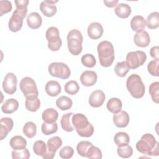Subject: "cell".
<instances>
[{
  "label": "cell",
  "mask_w": 159,
  "mask_h": 159,
  "mask_svg": "<svg viewBox=\"0 0 159 159\" xmlns=\"http://www.w3.org/2000/svg\"><path fill=\"white\" fill-rule=\"evenodd\" d=\"M137 150L142 154L158 156L159 155V143L151 134L143 135L136 143Z\"/></svg>",
  "instance_id": "cell-1"
},
{
  "label": "cell",
  "mask_w": 159,
  "mask_h": 159,
  "mask_svg": "<svg viewBox=\"0 0 159 159\" xmlns=\"http://www.w3.org/2000/svg\"><path fill=\"white\" fill-rule=\"evenodd\" d=\"M71 122L78 134L82 137H89L94 133V127L87 117L81 113L73 115Z\"/></svg>",
  "instance_id": "cell-2"
},
{
  "label": "cell",
  "mask_w": 159,
  "mask_h": 159,
  "mask_svg": "<svg viewBox=\"0 0 159 159\" xmlns=\"http://www.w3.org/2000/svg\"><path fill=\"white\" fill-rule=\"evenodd\" d=\"M100 65L103 67L111 66L114 60V48L112 43L104 40L100 42L97 47Z\"/></svg>",
  "instance_id": "cell-3"
},
{
  "label": "cell",
  "mask_w": 159,
  "mask_h": 159,
  "mask_svg": "<svg viewBox=\"0 0 159 159\" xmlns=\"http://www.w3.org/2000/svg\"><path fill=\"white\" fill-rule=\"evenodd\" d=\"M126 87L131 96L134 98H141L145 94V85L141 77L137 74H132L128 77L126 81Z\"/></svg>",
  "instance_id": "cell-4"
},
{
  "label": "cell",
  "mask_w": 159,
  "mask_h": 159,
  "mask_svg": "<svg viewBox=\"0 0 159 159\" xmlns=\"http://www.w3.org/2000/svg\"><path fill=\"white\" fill-rule=\"evenodd\" d=\"M82 34L78 29L70 30L67 35V45L69 52L73 55H80L83 50Z\"/></svg>",
  "instance_id": "cell-5"
},
{
  "label": "cell",
  "mask_w": 159,
  "mask_h": 159,
  "mask_svg": "<svg viewBox=\"0 0 159 159\" xmlns=\"http://www.w3.org/2000/svg\"><path fill=\"white\" fill-rule=\"evenodd\" d=\"M27 13V9H16L12 13L8 23L9 29L12 32L20 30L23 25V19Z\"/></svg>",
  "instance_id": "cell-6"
},
{
  "label": "cell",
  "mask_w": 159,
  "mask_h": 159,
  "mask_svg": "<svg viewBox=\"0 0 159 159\" xmlns=\"http://www.w3.org/2000/svg\"><path fill=\"white\" fill-rule=\"evenodd\" d=\"M50 75L53 77L62 80L68 79L71 75V71L67 65L63 62H53L48 67Z\"/></svg>",
  "instance_id": "cell-7"
},
{
  "label": "cell",
  "mask_w": 159,
  "mask_h": 159,
  "mask_svg": "<svg viewBox=\"0 0 159 159\" xmlns=\"http://www.w3.org/2000/svg\"><path fill=\"white\" fill-rule=\"evenodd\" d=\"M45 37L48 41V48L52 51H58L61 45L62 41L60 37L58 29L56 27H50L45 33Z\"/></svg>",
  "instance_id": "cell-8"
},
{
  "label": "cell",
  "mask_w": 159,
  "mask_h": 159,
  "mask_svg": "<svg viewBox=\"0 0 159 159\" xmlns=\"http://www.w3.org/2000/svg\"><path fill=\"white\" fill-rule=\"evenodd\" d=\"M147 60L146 53L141 50L130 52L126 55L125 63L130 69L135 70L143 65Z\"/></svg>",
  "instance_id": "cell-9"
},
{
  "label": "cell",
  "mask_w": 159,
  "mask_h": 159,
  "mask_svg": "<svg viewBox=\"0 0 159 159\" xmlns=\"http://www.w3.org/2000/svg\"><path fill=\"white\" fill-rule=\"evenodd\" d=\"M19 88L25 98L38 96L39 91L35 81L30 77H24L20 81Z\"/></svg>",
  "instance_id": "cell-10"
},
{
  "label": "cell",
  "mask_w": 159,
  "mask_h": 159,
  "mask_svg": "<svg viewBox=\"0 0 159 159\" xmlns=\"http://www.w3.org/2000/svg\"><path fill=\"white\" fill-rule=\"evenodd\" d=\"M61 145L62 140L60 137L58 136H55L49 139L47 143V152L42 157L47 159L53 158L55 155L56 152Z\"/></svg>",
  "instance_id": "cell-11"
},
{
  "label": "cell",
  "mask_w": 159,
  "mask_h": 159,
  "mask_svg": "<svg viewBox=\"0 0 159 159\" xmlns=\"http://www.w3.org/2000/svg\"><path fill=\"white\" fill-rule=\"evenodd\" d=\"M17 79L13 73H8L6 75L3 82L2 89L7 94H13L17 89Z\"/></svg>",
  "instance_id": "cell-12"
},
{
  "label": "cell",
  "mask_w": 159,
  "mask_h": 159,
  "mask_svg": "<svg viewBox=\"0 0 159 159\" xmlns=\"http://www.w3.org/2000/svg\"><path fill=\"white\" fill-rule=\"evenodd\" d=\"M57 2H58V1H55L45 0L40 4V10L46 17H52L57 13V6L55 5V4Z\"/></svg>",
  "instance_id": "cell-13"
},
{
  "label": "cell",
  "mask_w": 159,
  "mask_h": 159,
  "mask_svg": "<svg viewBox=\"0 0 159 159\" xmlns=\"http://www.w3.org/2000/svg\"><path fill=\"white\" fill-rule=\"evenodd\" d=\"M106 96L104 93L100 90L94 91L89 97V104L93 107H99L104 102Z\"/></svg>",
  "instance_id": "cell-14"
},
{
  "label": "cell",
  "mask_w": 159,
  "mask_h": 159,
  "mask_svg": "<svg viewBox=\"0 0 159 159\" xmlns=\"http://www.w3.org/2000/svg\"><path fill=\"white\" fill-rule=\"evenodd\" d=\"M112 120L116 127L124 128L128 125L130 121V117L126 111H120L116 114H114Z\"/></svg>",
  "instance_id": "cell-15"
},
{
  "label": "cell",
  "mask_w": 159,
  "mask_h": 159,
  "mask_svg": "<svg viewBox=\"0 0 159 159\" xmlns=\"http://www.w3.org/2000/svg\"><path fill=\"white\" fill-rule=\"evenodd\" d=\"M98 75L94 71L86 70L80 76V81L85 86L89 87L94 85L97 81Z\"/></svg>",
  "instance_id": "cell-16"
},
{
  "label": "cell",
  "mask_w": 159,
  "mask_h": 159,
  "mask_svg": "<svg viewBox=\"0 0 159 159\" xmlns=\"http://www.w3.org/2000/svg\"><path fill=\"white\" fill-rule=\"evenodd\" d=\"M87 32L89 38L96 40L102 37L104 30L102 25L99 22H94L89 25L87 29Z\"/></svg>",
  "instance_id": "cell-17"
},
{
  "label": "cell",
  "mask_w": 159,
  "mask_h": 159,
  "mask_svg": "<svg viewBox=\"0 0 159 159\" xmlns=\"http://www.w3.org/2000/svg\"><path fill=\"white\" fill-rule=\"evenodd\" d=\"M135 44L139 47H146L150 43V37L148 32L145 30H142L137 32L134 37Z\"/></svg>",
  "instance_id": "cell-18"
},
{
  "label": "cell",
  "mask_w": 159,
  "mask_h": 159,
  "mask_svg": "<svg viewBox=\"0 0 159 159\" xmlns=\"http://www.w3.org/2000/svg\"><path fill=\"white\" fill-rule=\"evenodd\" d=\"M1 140L5 139L8 133L11 132L14 126V122L10 117H2L0 120Z\"/></svg>",
  "instance_id": "cell-19"
},
{
  "label": "cell",
  "mask_w": 159,
  "mask_h": 159,
  "mask_svg": "<svg viewBox=\"0 0 159 159\" xmlns=\"http://www.w3.org/2000/svg\"><path fill=\"white\" fill-rule=\"evenodd\" d=\"M45 90L46 93L50 96L55 97L61 93V88L58 81L55 80H50L46 83Z\"/></svg>",
  "instance_id": "cell-20"
},
{
  "label": "cell",
  "mask_w": 159,
  "mask_h": 159,
  "mask_svg": "<svg viewBox=\"0 0 159 159\" xmlns=\"http://www.w3.org/2000/svg\"><path fill=\"white\" fill-rule=\"evenodd\" d=\"M42 23V19L40 15L36 12L30 13L27 18V24L32 29H39Z\"/></svg>",
  "instance_id": "cell-21"
},
{
  "label": "cell",
  "mask_w": 159,
  "mask_h": 159,
  "mask_svg": "<svg viewBox=\"0 0 159 159\" xmlns=\"http://www.w3.org/2000/svg\"><path fill=\"white\" fill-rule=\"evenodd\" d=\"M146 26V20L142 16H134L130 20V27L132 30L140 32L143 30Z\"/></svg>",
  "instance_id": "cell-22"
},
{
  "label": "cell",
  "mask_w": 159,
  "mask_h": 159,
  "mask_svg": "<svg viewBox=\"0 0 159 159\" xmlns=\"http://www.w3.org/2000/svg\"><path fill=\"white\" fill-rule=\"evenodd\" d=\"M18 107V101L14 98H10L5 101V102L2 104L1 110L4 114H12L16 111Z\"/></svg>",
  "instance_id": "cell-23"
},
{
  "label": "cell",
  "mask_w": 159,
  "mask_h": 159,
  "mask_svg": "<svg viewBox=\"0 0 159 159\" xmlns=\"http://www.w3.org/2000/svg\"><path fill=\"white\" fill-rule=\"evenodd\" d=\"M116 15L121 19L127 18L131 14L132 10L129 5L125 3H120L114 9Z\"/></svg>",
  "instance_id": "cell-24"
},
{
  "label": "cell",
  "mask_w": 159,
  "mask_h": 159,
  "mask_svg": "<svg viewBox=\"0 0 159 159\" xmlns=\"http://www.w3.org/2000/svg\"><path fill=\"white\" fill-rule=\"evenodd\" d=\"M58 117V112L53 108H47L42 114V119L44 122L54 123L56 122Z\"/></svg>",
  "instance_id": "cell-25"
},
{
  "label": "cell",
  "mask_w": 159,
  "mask_h": 159,
  "mask_svg": "<svg viewBox=\"0 0 159 159\" xmlns=\"http://www.w3.org/2000/svg\"><path fill=\"white\" fill-rule=\"evenodd\" d=\"M9 144L14 150H21L26 148L27 141L20 135H15L10 139Z\"/></svg>",
  "instance_id": "cell-26"
},
{
  "label": "cell",
  "mask_w": 159,
  "mask_h": 159,
  "mask_svg": "<svg viewBox=\"0 0 159 159\" xmlns=\"http://www.w3.org/2000/svg\"><path fill=\"white\" fill-rule=\"evenodd\" d=\"M106 107L109 112L112 114H116L121 111L122 103L119 99L112 98L107 101Z\"/></svg>",
  "instance_id": "cell-27"
},
{
  "label": "cell",
  "mask_w": 159,
  "mask_h": 159,
  "mask_svg": "<svg viewBox=\"0 0 159 159\" xmlns=\"http://www.w3.org/2000/svg\"><path fill=\"white\" fill-rule=\"evenodd\" d=\"M25 108L29 111L35 112L40 107V101L38 96H32L26 98L25 103Z\"/></svg>",
  "instance_id": "cell-28"
},
{
  "label": "cell",
  "mask_w": 159,
  "mask_h": 159,
  "mask_svg": "<svg viewBox=\"0 0 159 159\" xmlns=\"http://www.w3.org/2000/svg\"><path fill=\"white\" fill-rule=\"evenodd\" d=\"M56 105L60 110L66 111L72 107L73 101L69 97L61 96L57 99Z\"/></svg>",
  "instance_id": "cell-29"
},
{
  "label": "cell",
  "mask_w": 159,
  "mask_h": 159,
  "mask_svg": "<svg viewBox=\"0 0 159 159\" xmlns=\"http://www.w3.org/2000/svg\"><path fill=\"white\" fill-rule=\"evenodd\" d=\"M114 143L118 147L128 145L130 142L129 135L124 132H119L115 134L114 137Z\"/></svg>",
  "instance_id": "cell-30"
},
{
  "label": "cell",
  "mask_w": 159,
  "mask_h": 159,
  "mask_svg": "<svg viewBox=\"0 0 159 159\" xmlns=\"http://www.w3.org/2000/svg\"><path fill=\"white\" fill-rule=\"evenodd\" d=\"M146 25L150 29H155L159 25V13L158 12H153L150 13L146 20Z\"/></svg>",
  "instance_id": "cell-31"
},
{
  "label": "cell",
  "mask_w": 159,
  "mask_h": 159,
  "mask_svg": "<svg viewBox=\"0 0 159 159\" xmlns=\"http://www.w3.org/2000/svg\"><path fill=\"white\" fill-rule=\"evenodd\" d=\"M73 115V112H68L63 114L60 120V124L61 128L68 132H72L74 130V127L72 126L70 122L71 117Z\"/></svg>",
  "instance_id": "cell-32"
},
{
  "label": "cell",
  "mask_w": 159,
  "mask_h": 159,
  "mask_svg": "<svg viewBox=\"0 0 159 159\" xmlns=\"http://www.w3.org/2000/svg\"><path fill=\"white\" fill-rule=\"evenodd\" d=\"M23 133L28 138H33L37 133V126L34 122L29 121L23 127Z\"/></svg>",
  "instance_id": "cell-33"
},
{
  "label": "cell",
  "mask_w": 159,
  "mask_h": 159,
  "mask_svg": "<svg viewBox=\"0 0 159 159\" xmlns=\"http://www.w3.org/2000/svg\"><path fill=\"white\" fill-rule=\"evenodd\" d=\"M130 68L125 63V61L117 62L114 67V71L117 76L119 77H124L129 71Z\"/></svg>",
  "instance_id": "cell-34"
},
{
  "label": "cell",
  "mask_w": 159,
  "mask_h": 159,
  "mask_svg": "<svg viewBox=\"0 0 159 159\" xmlns=\"http://www.w3.org/2000/svg\"><path fill=\"white\" fill-rule=\"evenodd\" d=\"M47 144L43 140H39L34 142L33 145V150L37 155L43 157L47 152Z\"/></svg>",
  "instance_id": "cell-35"
},
{
  "label": "cell",
  "mask_w": 159,
  "mask_h": 159,
  "mask_svg": "<svg viewBox=\"0 0 159 159\" xmlns=\"http://www.w3.org/2000/svg\"><path fill=\"white\" fill-rule=\"evenodd\" d=\"M92 145L93 143L89 141L83 140L80 142L76 145V150L78 153L83 157H86L88 150Z\"/></svg>",
  "instance_id": "cell-36"
},
{
  "label": "cell",
  "mask_w": 159,
  "mask_h": 159,
  "mask_svg": "<svg viewBox=\"0 0 159 159\" xmlns=\"http://www.w3.org/2000/svg\"><path fill=\"white\" fill-rule=\"evenodd\" d=\"M149 93L152 101L157 103H159V82L155 81L152 83L149 86Z\"/></svg>",
  "instance_id": "cell-37"
},
{
  "label": "cell",
  "mask_w": 159,
  "mask_h": 159,
  "mask_svg": "<svg viewBox=\"0 0 159 159\" xmlns=\"http://www.w3.org/2000/svg\"><path fill=\"white\" fill-rule=\"evenodd\" d=\"M41 130L42 133L45 135H49L53 134L58 130V125L56 122L54 123H47L43 122L42 124Z\"/></svg>",
  "instance_id": "cell-38"
},
{
  "label": "cell",
  "mask_w": 159,
  "mask_h": 159,
  "mask_svg": "<svg viewBox=\"0 0 159 159\" xmlns=\"http://www.w3.org/2000/svg\"><path fill=\"white\" fill-rule=\"evenodd\" d=\"M64 89L67 94L75 95L79 91L80 86L76 81L70 80L65 84Z\"/></svg>",
  "instance_id": "cell-39"
},
{
  "label": "cell",
  "mask_w": 159,
  "mask_h": 159,
  "mask_svg": "<svg viewBox=\"0 0 159 159\" xmlns=\"http://www.w3.org/2000/svg\"><path fill=\"white\" fill-rule=\"evenodd\" d=\"M117 152L119 157L123 158H128L132 155L133 149L132 147L128 144L124 146L118 147L117 149Z\"/></svg>",
  "instance_id": "cell-40"
},
{
  "label": "cell",
  "mask_w": 159,
  "mask_h": 159,
  "mask_svg": "<svg viewBox=\"0 0 159 159\" xmlns=\"http://www.w3.org/2000/svg\"><path fill=\"white\" fill-rule=\"evenodd\" d=\"M81 61L84 66L88 68H93L96 63L95 57L91 53H86L83 55L81 58Z\"/></svg>",
  "instance_id": "cell-41"
},
{
  "label": "cell",
  "mask_w": 159,
  "mask_h": 159,
  "mask_svg": "<svg viewBox=\"0 0 159 159\" xmlns=\"http://www.w3.org/2000/svg\"><path fill=\"white\" fill-rule=\"evenodd\" d=\"M12 158V159H28L30 158V152L27 148L21 150H13Z\"/></svg>",
  "instance_id": "cell-42"
},
{
  "label": "cell",
  "mask_w": 159,
  "mask_h": 159,
  "mask_svg": "<svg viewBox=\"0 0 159 159\" xmlns=\"http://www.w3.org/2000/svg\"><path fill=\"white\" fill-rule=\"evenodd\" d=\"M158 65H159V61L158 60H153L150 61L147 66V70L148 73L154 76L158 77L159 76V73H158Z\"/></svg>",
  "instance_id": "cell-43"
},
{
  "label": "cell",
  "mask_w": 159,
  "mask_h": 159,
  "mask_svg": "<svg viewBox=\"0 0 159 159\" xmlns=\"http://www.w3.org/2000/svg\"><path fill=\"white\" fill-rule=\"evenodd\" d=\"M86 157L88 158L101 159L102 157V155L101 150L93 145L88 150Z\"/></svg>",
  "instance_id": "cell-44"
},
{
  "label": "cell",
  "mask_w": 159,
  "mask_h": 159,
  "mask_svg": "<svg viewBox=\"0 0 159 159\" xmlns=\"http://www.w3.org/2000/svg\"><path fill=\"white\" fill-rule=\"evenodd\" d=\"M73 154H74V150L73 148L68 145L62 147L59 152L60 157L63 159L70 158L73 157Z\"/></svg>",
  "instance_id": "cell-45"
},
{
  "label": "cell",
  "mask_w": 159,
  "mask_h": 159,
  "mask_svg": "<svg viewBox=\"0 0 159 159\" xmlns=\"http://www.w3.org/2000/svg\"><path fill=\"white\" fill-rule=\"evenodd\" d=\"M12 8L11 2L9 1H0V16L9 12Z\"/></svg>",
  "instance_id": "cell-46"
},
{
  "label": "cell",
  "mask_w": 159,
  "mask_h": 159,
  "mask_svg": "<svg viewBox=\"0 0 159 159\" xmlns=\"http://www.w3.org/2000/svg\"><path fill=\"white\" fill-rule=\"evenodd\" d=\"M14 2L17 9H27L29 4L28 0H16Z\"/></svg>",
  "instance_id": "cell-47"
},
{
  "label": "cell",
  "mask_w": 159,
  "mask_h": 159,
  "mask_svg": "<svg viewBox=\"0 0 159 159\" xmlns=\"http://www.w3.org/2000/svg\"><path fill=\"white\" fill-rule=\"evenodd\" d=\"M158 46H154L150 48V55L154 60H158Z\"/></svg>",
  "instance_id": "cell-48"
},
{
  "label": "cell",
  "mask_w": 159,
  "mask_h": 159,
  "mask_svg": "<svg viewBox=\"0 0 159 159\" xmlns=\"http://www.w3.org/2000/svg\"><path fill=\"white\" fill-rule=\"evenodd\" d=\"M106 6L108 7H113L117 5L118 0H112V1H103Z\"/></svg>",
  "instance_id": "cell-49"
}]
</instances>
